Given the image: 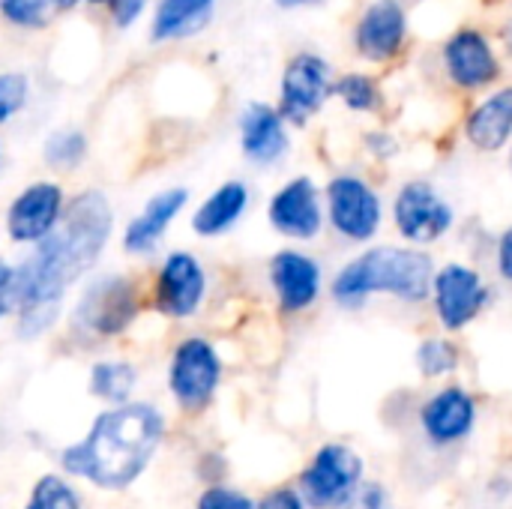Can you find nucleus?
Here are the masks:
<instances>
[{"mask_svg":"<svg viewBox=\"0 0 512 509\" xmlns=\"http://www.w3.org/2000/svg\"><path fill=\"white\" fill-rule=\"evenodd\" d=\"M87 3H111V0H87Z\"/></svg>","mask_w":512,"mask_h":509,"instance_id":"obj_38","label":"nucleus"},{"mask_svg":"<svg viewBox=\"0 0 512 509\" xmlns=\"http://www.w3.org/2000/svg\"><path fill=\"white\" fill-rule=\"evenodd\" d=\"M207 291V276L189 252H174L156 276V309L168 318H189L198 312Z\"/></svg>","mask_w":512,"mask_h":509,"instance_id":"obj_15","label":"nucleus"},{"mask_svg":"<svg viewBox=\"0 0 512 509\" xmlns=\"http://www.w3.org/2000/svg\"><path fill=\"white\" fill-rule=\"evenodd\" d=\"M108 237L111 207L105 195L81 192L66 207L54 231L36 243L33 255L21 267H15L12 291L21 339L45 333L57 321L66 288L96 264Z\"/></svg>","mask_w":512,"mask_h":509,"instance_id":"obj_1","label":"nucleus"},{"mask_svg":"<svg viewBox=\"0 0 512 509\" xmlns=\"http://www.w3.org/2000/svg\"><path fill=\"white\" fill-rule=\"evenodd\" d=\"M183 204H186V189H165V192L153 195L147 201V207L129 222L126 237H123L126 249L135 255L150 252L162 240V234L171 228V222L183 210Z\"/></svg>","mask_w":512,"mask_h":509,"instance_id":"obj_20","label":"nucleus"},{"mask_svg":"<svg viewBox=\"0 0 512 509\" xmlns=\"http://www.w3.org/2000/svg\"><path fill=\"white\" fill-rule=\"evenodd\" d=\"M162 435L165 420L153 405L123 402L99 414L84 441L63 450L60 465L72 477L117 492L144 474Z\"/></svg>","mask_w":512,"mask_h":509,"instance_id":"obj_2","label":"nucleus"},{"mask_svg":"<svg viewBox=\"0 0 512 509\" xmlns=\"http://www.w3.org/2000/svg\"><path fill=\"white\" fill-rule=\"evenodd\" d=\"M495 270L507 285H512V225H507L495 240Z\"/></svg>","mask_w":512,"mask_h":509,"instance_id":"obj_32","label":"nucleus"},{"mask_svg":"<svg viewBox=\"0 0 512 509\" xmlns=\"http://www.w3.org/2000/svg\"><path fill=\"white\" fill-rule=\"evenodd\" d=\"M441 66L453 87L477 93L501 78V54L492 36L480 27H459L441 45Z\"/></svg>","mask_w":512,"mask_h":509,"instance_id":"obj_9","label":"nucleus"},{"mask_svg":"<svg viewBox=\"0 0 512 509\" xmlns=\"http://www.w3.org/2000/svg\"><path fill=\"white\" fill-rule=\"evenodd\" d=\"M288 132H285V117L279 108H270L264 102L246 105L240 117V147L249 162L255 165H273L288 153Z\"/></svg>","mask_w":512,"mask_h":509,"instance_id":"obj_19","label":"nucleus"},{"mask_svg":"<svg viewBox=\"0 0 512 509\" xmlns=\"http://www.w3.org/2000/svg\"><path fill=\"white\" fill-rule=\"evenodd\" d=\"M63 216V189L57 183L27 186L6 213V231L15 243H39Z\"/></svg>","mask_w":512,"mask_h":509,"instance_id":"obj_16","label":"nucleus"},{"mask_svg":"<svg viewBox=\"0 0 512 509\" xmlns=\"http://www.w3.org/2000/svg\"><path fill=\"white\" fill-rule=\"evenodd\" d=\"M144 6H147V0H111L117 27H129L144 12Z\"/></svg>","mask_w":512,"mask_h":509,"instance_id":"obj_35","label":"nucleus"},{"mask_svg":"<svg viewBox=\"0 0 512 509\" xmlns=\"http://www.w3.org/2000/svg\"><path fill=\"white\" fill-rule=\"evenodd\" d=\"M510 171H512V141H510Z\"/></svg>","mask_w":512,"mask_h":509,"instance_id":"obj_39","label":"nucleus"},{"mask_svg":"<svg viewBox=\"0 0 512 509\" xmlns=\"http://www.w3.org/2000/svg\"><path fill=\"white\" fill-rule=\"evenodd\" d=\"M339 509H387V495L381 486H363L354 492V498Z\"/></svg>","mask_w":512,"mask_h":509,"instance_id":"obj_33","label":"nucleus"},{"mask_svg":"<svg viewBox=\"0 0 512 509\" xmlns=\"http://www.w3.org/2000/svg\"><path fill=\"white\" fill-rule=\"evenodd\" d=\"M327 222L348 243H369L384 225V201L360 174H336L324 192Z\"/></svg>","mask_w":512,"mask_h":509,"instance_id":"obj_6","label":"nucleus"},{"mask_svg":"<svg viewBox=\"0 0 512 509\" xmlns=\"http://www.w3.org/2000/svg\"><path fill=\"white\" fill-rule=\"evenodd\" d=\"M219 381H222V360L207 339L192 336L174 348L168 387L183 411H192V414L204 411L213 402Z\"/></svg>","mask_w":512,"mask_h":509,"instance_id":"obj_11","label":"nucleus"},{"mask_svg":"<svg viewBox=\"0 0 512 509\" xmlns=\"http://www.w3.org/2000/svg\"><path fill=\"white\" fill-rule=\"evenodd\" d=\"M213 9H216V0H162L156 6L150 36L156 42L192 36L210 24Z\"/></svg>","mask_w":512,"mask_h":509,"instance_id":"obj_22","label":"nucleus"},{"mask_svg":"<svg viewBox=\"0 0 512 509\" xmlns=\"http://www.w3.org/2000/svg\"><path fill=\"white\" fill-rule=\"evenodd\" d=\"M363 483V459L345 444H324L300 474V498L312 509H339Z\"/></svg>","mask_w":512,"mask_h":509,"instance_id":"obj_8","label":"nucleus"},{"mask_svg":"<svg viewBox=\"0 0 512 509\" xmlns=\"http://www.w3.org/2000/svg\"><path fill=\"white\" fill-rule=\"evenodd\" d=\"M459 363H462L459 345L444 336H429L417 348V369L423 378H444V375L456 372Z\"/></svg>","mask_w":512,"mask_h":509,"instance_id":"obj_25","label":"nucleus"},{"mask_svg":"<svg viewBox=\"0 0 512 509\" xmlns=\"http://www.w3.org/2000/svg\"><path fill=\"white\" fill-rule=\"evenodd\" d=\"M198 509H255V504L246 495H240V492L213 486V489H207L198 498Z\"/></svg>","mask_w":512,"mask_h":509,"instance_id":"obj_30","label":"nucleus"},{"mask_svg":"<svg viewBox=\"0 0 512 509\" xmlns=\"http://www.w3.org/2000/svg\"><path fill=\"white\" fill-rule=\"evenodd\" d=\"M435 261L420 246H372L351 258L333 279L330 294L342 309H363L372 297H396L408 306L432 294Z\"/></svg>","mask_w":512,"mask_h":509,"instance_id":"obj_3","label":"nucleus"},{"mask_svg":"<svg viewBox=\"0 0 512 509\" xmlns=\"http://www.w3.org/2000/svg\"><path fill=\"white\" fill-rule=\"evenodd\" d=\"M135 381H138V375L129 363H120V360L96 363L90 372V393L99 396L102 402L123 405V402H129Z\"/></svg>","mask_w":512,"mask_h":509,"instance_id":"obj_24","label":"nucleus"},{"mask_svg":"<svg viewBox=\"0 0 512 509\" xmlns=\"http://www.w3.org/2000/svg\"><path fill=\"white\" fill-rule=\"evenodd\" d=\"M84 153H87V138L78 129H60L45 141V162L60 171L75 168L84 159Z\"/></svg>","mask_w":512,"mask_h":509,"instance_id":"obj_27","label":"nucleus"},{"mask_svg":"<svg viewBox=\"0 0 512 509\" xmlns=\"http://www.w3.org/2000/svg\"><path fill=\"white\" fill-rule=\"evenodd\" d=\"M477 420V402L462 387L438 390L420 411V426L435 447L459 444L471 435Z\"/></svg>","mask_w":512,"mask_h":509,"instance_id":"obj_17","label":"nucleus"},{"mask_svg":"<svg viewBox=\"0 0 512 509\" xmlns=\"http://www.w3.org/2000/svg\"><path fill=\"white\" fill-rule=\"evenodd\" d=\"M282 9H300V6H318L321 0H276Z\"/></svg>","mask_w":512,"mask_h":509,"instance_id":"obj_36","label":"nucleus"},{"mask_svg":"<svg viewBox=\"0 0 512 509\" xmlns=\"http://www.w3.org/2000/svg\"><path fill=\"white\" fill-rule=\"evenodd\" d=\"M333 81V66L321 54H294L279 81V114L285 123L306 126L333 96Z\"/></svg>","mask_w":512,"mask_h":509,"instance_id":"obj_10","label":"nucleus"},{"mask_svg":"<svg viewBox=\"0 0 512 509\" xmlns=\"http://www.w3.org/2000/svg\"><path fill=\"white\" fill-rule=\"evenodd\" d=\"M24 509H81V501H78V492L63 477L48 474L33 486Z\"/></svg>","mask_w":512,"mask_h":509,"instance_id":"obj_28","label":"nucleus"},{"mask_svg":"<svg viewBox=\"0 0 512 509\" xmlns=\"http://www.w3.org/2000/svg\"><path fill=\"white\" fill-rule=\"evenodd\" d=\"M333 96L357 114H381L387 108V96L378 78L366 72H345L333 81Z\"/></svg>","mask_w":512,"mask_h":509,"instance_id":"obj_23","label":"nucleus"},{"mask_svg":"<svg viewBox=\"0 0 512 509\" xmlns=\"http://www.w3.org/2000/svg\"><path fill=\"white\" fill-rule=\"evenodd\" d=\"M255 509H306V501L297 492H291V489H276V492L264 495L255 504Z\"/></svg>","mask_w":512,"mask_h":509,"instance_id":"obj_34","label":"nucleus"},{"mask_svg":"<svg viewBox=\"0 0 512 509\" xmlns=\"http://www.w3.org/2000/svg\"><path fill=\"white\" fill-rule=\"evenodd\" d=\"M249 207V189L240 180H231L225 186H219L192 216V228L201 237H216L225 234Z\"/></svg>","mask_w":512,"mask_h":509,"instance_id":"obj_21","label":"nucleus"},{"mask_svg":"<svg viewBox=\"0 0 512 509\" xmlns=\"http://www.w3.org/2000/svg\"><path fill=\"white\" fill-rule=\"evenodd\" d=\"M363 141H366V150L381 162H390L393 156H399V138L387 129H372L363 135Z\"/></svg>","mask_w":512,"mask_h":509,"instance_id":"obj_31","label":"nucleus"},{"mask_svg":"<svg viewBox=\"0 0 512 509\" xmlns=\"http://www.w3.org/2000/svg\"><path fill=\"white\" fill-rule=\"evenodd\" d=\"M408 30L402 0H372L354 24V51L369 63H390L405 51Z\"/></svg>","mask_w":512,"mask_h":509,"instance_id":"obj_12","label":"nucleus"},{"mask_svg":"<svg viewBox=\"0 0 512 509\" xmlns=\"http://www.w3.org/2000/svg\"><path fill=\"white\" fill-rule=\"evenodd\" d=\"M75 0H0V12L9 24L39 30L45 27L57 12L69 9Z\"/></svg>","mask_w":512,"mask_h":509,"instance_id":"obj_26","label":"nucleus"},{"mask_svg":"<svg viewBox=\"0 0 512 509\" xmlns=\"http://www.w3.org/2000/svg\"><path fill=\"white\" fill-rule=\"evenodd\" d=\"M270 225L291 240H312L324 228V204L321 192L309 177H294L276 195L267 207Z\"/></svg>","mask_w":512,"mask_h":509,"instance_id":"obj_13","label":"nucleus"},{"mask_svg":"<svg viewBox=\"0 0 512 509\" xmlns=\"http://www.w3.org/2000/svg\"><path fill=\"white\" fill-rule=\"evenodd\" d=\"M138 315V288L129 276H102L81 294L72 327L87 339H114Z\"/></svg>","mask_w":512,"mask_h":509,"instance_id":"obj_5","label":"nucleus"},{"mask_svg":"<svg viewBox=\"0 0 512 509\" xmlns=\"http://www.w3.org/2000/svg\"><path fill=\"white\" fill-rule=\"evenodd\" d=\"M429 300L435 306L441 327L459 333L489 309L492 288L477 267L462 261H447L444 267H435Z\"/></svg>","mask_w":512,"mask_h":509,"instance_id":"obj_7","label":"nucleus"},{"mask_svg":"<svg viewBox=\"0 0 512 509\" xmlns=\"http://www.w3.org/2000/svg\"><path fill=\"white\" fill-rule=\"evenodd\" d=\"M15 276V267H9L6 261H0V288H6Z\"/></svg>","mask_w":512,"mask_h":509,"instance_id":"obj_37","label":"nucleus"},{"mask_svg":"<svg viewBox=\"0 0 512 509\" xmlns=\"http://www.w3.org/2000/svg\"><path fill=\"white\" fill-rule=\"evenodd\" d=\"M270 285L285 315L306 312L321 297V264L297 249H282L270 261Z\"/></svg>","mask_w":512,"mask_h":509,"instance_id":"obj_14","label":"nucleus"},{"mask_svg":"<svg viewBox=\"0 0 512 509\" xmlns=\"http://www.w3.org/2000/svg\"><path fill=\"white\" fill-rule=\"evenodd\" d=\"M27 75L24 72H3L0 75V123L15 117L27 105Z\"/></svg>","mask_w":512,"mask_h":509,"instance_id":"obj_29","label":"nucleus"},{"mask_svg":"<svg viewBox=\"0 0 512 509\" xmlns=\"http://www.w3.org/2000/svg\"><path fill=\"white\" fill-rule=\"evenodd\" d=\"M465 141L477 153H501L512 141V84L483 96L462 123Z\"/></svg>","mask_w":512,"mask_h":509,"instance_id":"obj_18","label":"nucleus"},{"mask_svg":"<svg viewBox=\"0 0 512 509\" xmlns=\"http://www.w3.org/2000/svg\"><path fill=\"white\" fill-rule=\"evenodd\" d=\"M393 225L405 243L426 249L456 228V210L435 183L414 177L393 195Z\"/></svg>","mask_w":512,"mask_h":509,"instance_id":"obj_4","label":"nucleus"}]
</instances>
